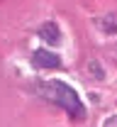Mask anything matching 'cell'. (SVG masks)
Listing matches in <instances>:
<instances>
[{"mask_svg":"<svg viewBox=\"0 0 117 127\" xmlns=\"http://www.w3.org/2000/svg\"><path fill=\"white\" fill-rule=\"evenodd\" d=\"M42 34L47 37V42H51V44H56V42H59V30H56L54 25H47V27H42Z\"/></svg>","mask_w":117,"mask_h":127,"instance_id":"3","label":"cell"},{"mask_svg":"<svg viewBox=\"0 0 117 127\" xmlns=\"http://www.w3.org/2000/svg\"><path fill=\"white\" fill-rule=\"evenodd\" d=\"M34 66H39V68H59L61 66V59L56 56V54H51V51H44V49H37L34 51Z\"/></svg>","mask_w":117,"mask_h":127,"instance_id":"2","label":"cell"},{"mask_svg":"<svg viewBox=\"0 0 117 127\" xmlns=\"http://www.w3.org/2000/svg\"><path fill=\"white\" fill-rule=\"evenodd\" d=\"M42 91H44V95H47L49 100L59 103V105L66 112H71L76 120L85 117V108H83V103H81V98L76 95L73 88H68L66 83H61V81H49V83L42 86Z\"/></svg>","mask_w":117,"mask_h":127,"instance_id":"1","label":"cell"}]
</instances>
